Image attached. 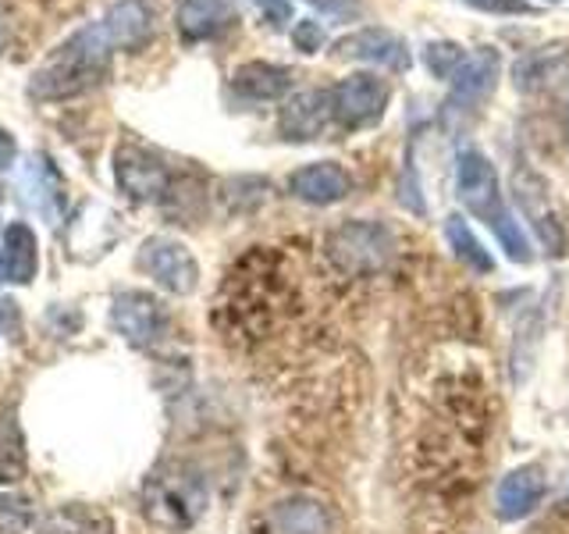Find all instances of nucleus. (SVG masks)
I'll return each mask as SVG.
<instances>
[{
  "label": "nucleus",
  "mask_w": 569,
  "mask_h": 534,
  "mask_svg": "<svg viewBox=\"0 0 569 534\" xmlns=\"http://www.w3.org/2000/svg\"><path fill=\"white\" fill-rule=\"evenodd\" d=\"M512 82L520 93H559V89H569V47L551 43L523 53L512 68Z\"/></svg>",
  "instance_id": "nucleus-11"
},
{
  "label": "nucleus",
  "mask_w": 569,
  "mask_h": 534,
  "mask_svg": "<svg viewBox=\"0 0 569 534\" xmlns=\"http://www.w3.org/2000/svg\"><path fill=\"white\" fill-rule=\"evenodd\" d=\"M228 18L231 14L224 0H182L174 22L186 43H200V40H213L228 26Z\"/></svg>",
  "instance_id": "nucleus-19"
},
{
  "label": "nucleus",
  "mask_w": 569,
  "mask_h": 534,
  "mask_svg": "<svg viewBox=\"0 0 569 534\" xmlns=\"http://www.w3.org/2000/svg\"><path fill=\"white\" fill-rule=\"evenodd\" d=\"M26 474V442L11 409H0V481H18Z\"/></svg>",
  "instance_id": "nucleus-22"
},
{
  "label": "nucleus",
  "mask_w": 569,
  "mask_h": 534,
  "mask_svg": "<svg viewBox=\"0 0 569 534\" xmlns=\"http://www.w3.org/2000/svg\"><path fill=\"white\" fill-rule=\"evenodd\" d=\"M335 103V121L342 129H367L388 107V82L370 76V71H356V76L342 79L331 89Z\"/></svg>",
  "instance_id": "nucleus-8"
},
{
  "label": "nucleus",
  "mask_w": 569,
  "mask_h": 534,
  "mask_svg": "<svg viewBox=\"0 0 569 534\" xmlns=\"http://www.w3.org/2000/svg\"><path fill=\"white\" fill-rule=\"evenodd\" d=\"M58 175L47 165V157H32V165L26 171V189H32V207L43 214V218H58Z\"/></svg>",
  "instance_id": "nucleus-24"
},
{
  "label": "nucleus",
  "mask_w": 569,
  "mask_h": 534,
  "mask_svg": "<svg viewBox=\"0 0 569 534\" xmlns=\"http://www.w3.org/2000/svg\"><path fill=\"white\" fill-rule=\"evenodd\" d=\"M467 4L488 14H533L530 0H467Z\"/></svg>",
  "instance_id": "nucleus-28"
},
{
  "label": "nucleus",
  "mask_w": 569,
  "mask_h": 534,
  "mask_svg": "<svg viewBox=\"0 0 569 534\" xmlns=\"http://www.w3.org/2000/svg\"><path fill=\"white\" fill-rule=\"evenodd\" d=\"M114 178L121 192H129L132 200L150 204V200H164L171 192V171L157 154L136 147V142H121L114 154Z\"/></svg>",
  "instance_id": "nucleus-7"
},
{
  "label": "nucleus",
  "mask_w": 569,
  "mask_h": 534,
  "mask_svg": "<svg viewBox=\"0 0 569 534\" xmlns=\"http://www.w3.org/2000/svg\"><path fill=\"white\" fill-rule=\"evenodd\" d=\"M325 40H328V32L320 29V22H313V18H307V22H296V29H292V43L302 53H317L320 47H325Z\"/></svg>",
  "instance_id": "nucleus-27"
},
{
  "label": "nucleus",
  "mask_w": 569,
  "mask_h": 534,
  "mask_svg": "<svg viewBox=\"0 0 569 534\" xmlns=\"http://www.w3.org/2000/svg\"><path fill=\"white\" fill-rule=\"evenodd\" d=\"M456 189H459V200L467 207L477 221H485L502 249L509 254V260H520V264H530L533 254H530V239L523 236L520 221L512 218L506 200H502V189H498V175H495V165L480 154V150H467L459 154V171H456Z\"/></svg>",
  "instance_id": "nucleus-2"
},
{
  "label": "nucleus",
  "mask_w": 569,
  "mask_h": 534,
  "mask_svg": "<svg viewBox=\"0 0 569 534\" xmlns=\"http://www.w3.org/2000/svg\"><path fill=\"white\" fill-rule=\"evenodd\" d=\"M335 58L367 61V65L388 68V71H406L409 65H413L406 40L396 32H388V29H360L352 36H342V40L335 43Z\"/></svg>",
  "instance_id": "nucleus-13"
},
{
  "label": "nucleus",
  "mask_w": 569,
  "mask_h": 534,
  "mask_svg": "<svg viewBox=\"0 0 569 534\" xmlns=\"http://www.w3.org/2000/svg\"><path fill=\"white\" fill-rule=\"evenodd\" d=\"M292 89V71L271 65V61H249L242 68H236L231 76V93L249 100V103H260V100H278Z\"/></svg>",
  "instance_id": "nucleus-18"
},
{
  "label": "nucleus",
  "mask_w": 569,
  "mask_h": 534,
  "mask_svg": "<svg viewBox=\"0 0 569 534\" xmlns=\"http://www.w3.org/2000/svg\"><path fill=\"white\" fill-rule=\"evenodd\" d=\"M111 325L132 346H153L168 332V314L150 293H118L111 303Z\"/></svg>",
  "instance_id": "nucleus-10"
},
{
  "label": "nucleus",
  "mask_w": 569,
  "mask_h": 534,
  "mask_svg": "<svg viewBox=\"0 0 569 534\" xmlns=\"http://www.w3.org/2000/svg\"><path fill=\"white\" fill-rule=\"evenodd\" d=\"M352 189V178L342 165H335V160H320V165H307L292 171L289 178V192L302 204H313V207H328V204H338L346 200Z\"/></svg>",
  "instance_id": "nucleus-15"
},
{
  "label": "nucleus",
  "mask_w": 569,
  "mask_h": 534,
  "mask_svg": "<svg viewBox=\"0 0 569 534\" xmlns=\"http://www.w3.org/2000/svg\"><path fill=\"white\" fill-rule=\"evenodd\" d=\"M0 281H8V278H4V260H0Z\"/></svg>",
  "instance_id": "nucleus-32"
},
{
  "label": "nucleus",
  "mask_w": 569,
  "mask_h": 534,
  "mask_svg": "<svg viewBox=\"0 0 569 534\" xmlns=\"http://www.w3.org/2000/svg\"><path fill=\"white\" fill-rule=\"evenodd\" d=\"M249 4H253L274 29L289 26V18H292V0H249Z\"/></svg>",
  "instance_id": "nucleus-29"
},
{
  "label": "nucleus",
  "mask_w": 569,
  "mask_h": 534,
  "mask_svg": "<svg viewBox=\"0 0 569 534\" xmlns=\"http://www.w3.org/2000/svg\"><path fill=\"white\" fill-rule=\"evenodd\" d=\"M263 534H328L331 516L317 498H284L260 516Z\"/></svg>",
  "instance_id": "nucleus-16"
},
{
  "label": "nucleus",
  "mask_w": 569,
  "mask_h": 534,
  "mask_svg": "<svg viewBox=\"0 0 569 534\" xmlns=\"http://www.w3.org/2000/svg\"><path fill=\"white\" fill-rule=\"evenodd\" d=\"M111 58H114V43L100 22L71 32L68 40L50 53L47 65L36 68V76L29 79V97L40 103L79 97L107 79Z\"/></svg>",
  "instance_id": "nucleus-1"
},
{
  "label": "nucleus",
  "mask_w": 569,
  "mask_h": 534,
  "mask_svg": "<svg viewBox=\"0 0 569 534\" xmlns=\"http://www.w3.org/2000/svg\"><path fill=\"white\" fill-rule=\"evenodd\" d=\"M541 498H545V474L538 467H520L498 481L495 510L502 521H520V516L533 513Z\"/></svg>",
  "instance_id": "nucleus-17"
},
{
  "label": "nucleus",
  "mask_w": 569,
  "mask_h": 534,
  "mask_svg": "<svg viewBox=\"0 0 569 534\" xmlns=\"http://www.w3.org/2000/svg\"><path fill=\"white\" fill-rule=\"evenodd\" d=\"M4 278L14 281V285H29L36 278V267H40V249H36V236L32 228L14 221L4 228Z\"/></svg>",
  "instance_id": "nucleus-20"
},
{
  "label": "nucleus",
  "mask_w": 569,
  "mask_h": 534,
  "mask_svg": "<svg viewBox=\"0 0 569 534\" xmlns=\"http://www.w3.org/2000/svg\"><path fill=\"white\" fill-rule=\"evenodd\" d=\"M4 40H8V29H4V18H0V50H4Z\"/></svg>",
  "instance_id": "nucleus-31"
},
{
  "label": "nucleus",
  "mask_w": 569,
  "mask_h": 534,
  "mask_svg": "<svg viewBox=\"0 0 569 534\" xmlns=\"http://www.w3.org/2000/svg\"><path fill=\"white\" fill-rule=\"evenodd\" d=\"M566 136H569V107H566Z\"/></svg>",
  "instance_id": "nucleus-33"
},
{
  "label": "nucleus",
  "mask_w": 569,
  "mask_h": 534,
  "mask_svg": "<svg viewBox=\"0 0 569 534\" xmlns=\"http://www.w3.org/2000/svg\"><path fill=\"white\" fill-rule=\"evenodd\" d=\"M548 4H556V0H548Z\"/></svg>",
  "instance_id": "nucleus-34"
},
{
  "label": "nucleus",
  "mask_w": 569,
  "mask_h": 534,
  "mask_svg": "<svg viewBox=\"0 0 569 534\" xmlns=\"http://www.w3.org/2000/svg\"><path fill=\"white\" fill-rule=\"evenodd\" d=\"M32 521V510L26 498H0V534H22Z\"/></svg>",
  "instance_id": "nucleus-26"
},
{
  "label": "nucleus",
  "mask_w": 569,
  "mask_h": 534,
  "mask_svg": "<svg viewBox=\"0 0 569 534\" xmlns=\"http://www.w3.org/2000/svg\"><path fill=\"white\" fill-rule=\"evenodd\" d=\"M396 254V236L381 221H346L328 231L325 257L346 278H370L388 267Z\"/></svg>",
  "instance_id": "nucleus-4"
},
{
  "label": "nucleus",
  "mask_w": 569,
  "mask_h": 534,
  "mask_svg": "<svg viewBox=\"0 0 569 534\" xmlns=\"http://www.w3.org/2000/svg\"><path fill=\"white\" fill-rule=\"evenodd\" d=\"M14 154H18V142L8 129H0V171L14 165Z\"/></svg>",
  "instance_id": "nucleus-30"
},
{
  "label": "nucleus",
  "mask_w": 569,
  "mask_h": 534,
  "mask_svg": "<svg viewBox=\"0 0 569 534\" xmlns=\"http://www.w3.org/2000/svg\"><path fill=\"white\" fill-rule=\"evenodd\" d=\"M139 267L147 271L160 289H168L174 296H189L200 281V264L178 239L153 236L142 243L139 249Z\"/></svg>",
  "instance_id": "nucleus-6"
},
{
  "label": "nucleus",
  "mask_w": 569,
  "mask_h": 534,
  "mask_svg": "<svg viewBox=\"0 0 569 534\" xmlns=\"http://www.w3.org/2000/svg\"><path fill=\"white\" fill-rule=\"evenodd\" d=\"M100 26L111 36L114 50H139L150 43L157 29L153 0H118V4L100 18Z\"/></svg>",
  "instance_id": "nucleus-14"
},
{
  "label": "nucleus",
  "mask_w": 569,
  "mask_h": 534,
  "mask_svg": "<svg viewBox=\"0 0 569 534\" xmlns=\"http://www.w3.org/2000/svg\"><path fill=\"white\" fill-rule=\"evenodd\" d=\"M548 182L538 175V171H530L527 165H520L512 171V196H516V204H520L523 210V218L530 221V228L538 231V239L548 246V254L551 257H562L566 254V228L559 221V214L556 207H551V196H548Z\"/></svg>",
  "instance_id": "nucleus-5"
},
{
  "label": "nucleus",
  "mask_w": 569,
  "mask_h": 534,
  "mask_svg": "<svg viewBox=\"0 0 569 534\" xmlns=\"http://www.w3.org/2000/svg\"><path fill=\"white\" fill-rule=\"evenodd\" d=\"M142 510L153 524L168 531H186L207 510V481L186 463H164L142 485Z\"/></svg>",
  "instance_id": "nucleus-3"
},
{
  "label": "nucleus",
  "mask_w": 569,
  "mask_h": 534,
  "mask_svg": "<svg viewBox=\"0 0 569 534\" xmlns=\"http://www.w3.org/2000/svg\"><path fill=\"white\" fill-rule=\"evenodd\" d=\"M445 236H449V243H452V249H456V257L462 260V264H470L473 271H480V275H488V271H495V260H491V254L485 246L477 243V236L470 231V225L459 218V214H452L449 221H445Z\"/></svg>",
  "instance_id": "nucleus-23"
},
{
  "label": "nucleus",
  "mask_w": 569,
  "mask_h": 534,
  "mask_svg": "<svg viewBox=\"0 0 569 534\" xmlns=\"http://www.w3.org/2000/svg\"><path fill=\"white\" fill-rule=\"evenodd\" d=\"M36 534H114L111 516L93 510V506H61V510H50Z\"/></svg>",
  "instance_id": "nucleus-21"
},
{
  "label": "nucleus",
  "mask_w": 569,
  "mask_h": 534,
  "mask_svg": "<svg viewBox=\"0 0 569 534\" xmlns=\"http://www.w3.org/2000/svg\"><path fill=\"white\" fill-rule=\"evenodd\" d=\"M335 121L331 89H302L292 100H284L278 115V129L292 142H310Z\"/></svg>",
  "instance_id": "nucleus-12"
},
{
  "label": "nucleus",
  "mask_w": 569,
  "mask_h": 534,
  "mask_svg": "<svg viewBox=\"0 0 569 534\" xmlns=\"http://www.w3.org/2000/svg\"><path fill=\"white\" fill-rule=\"evenodd\" d=\"M498 65H502V58H498L495 47H480L477 53H470L452 76V93L445 100V118L456 121L462 115H473L477 107L495 93Z\"/></svg>",
  "instance_id": "nucleus-9"
},
{
  "label": "nucleus",
  "mask_w": 569,
  "mask_h": 534,
  "mask_svg": "<svg viewBox=\"0 0 569 534\" xmlns=\"http://www.w3.org/2000/svg\"><path fill=\"white\" fill-rule=\"evenodd\" d=\"M462 61H467V53H462L459 43H431L423 50V65L438 79H452L456 71L462 68Z\"/></svg>",
  "instance_id": "nucleus-25"
}]
</instances>
